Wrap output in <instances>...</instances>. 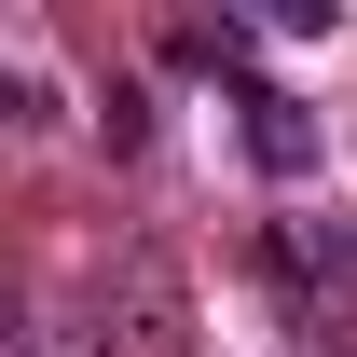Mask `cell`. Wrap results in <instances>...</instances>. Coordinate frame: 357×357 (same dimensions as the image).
<instances>
[{"instance_id":"1","label":"cell","mask_w":357,"mask_h":357,"mask_svg":"<svg viewBox=\"0 0 357 357\" xmlns=\"http://www.w3.org/2000/svg\"><path fill=\"white\" fill-rule=\"evenodd\" d=\"M234 110H248V165H261V178H316V110L289 83H248Z\"/></svg>"}]
</instances>
